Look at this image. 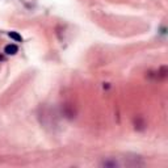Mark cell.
<instances>
[{"label":"cell","instance_id":"5b68a950","mask_svg":"<svg viewBox=\"0 0 168 168\" xmlns=\"http://www.w3.org/2000/svg\"><path fill=\"white\" fill-rule=\"evenodd\" d=\"M102 166H105V167H116L117 166V162H104L102 163Z\"/></svg>","mask_w":168,"mask_h":168},{"label":"cell","instance_id":"7a4b0ae2","mask_svg":"<svg viewBox=\"0 0 168 168\" xmlns=\"http://www.w3.org/2000/svg\"><path fill=\"white\" fill-rule=\"evenodd\" d=\"M134 125H135V130H138V131H143L146 129V122H145V119H143L142 117L135 118Z\"/></svg>","mask_w":168,"mask_h":168},{"label":"cell","instance_id":"3957f363","mask_svg":"<svg viewBox=\"0 0 168 168\" xmlns=\"http://www.w3.org/2000/svg\"><path fill=\"white\" fill-rule=\"evenodd\" d=\"M8 37L12 38L15 42H22V37L17 33V32H9V33H8Z\"/></svg>","mask_w":168,"mask_h":168},{"label":"cell","instance_id":"6da1fadb","mask_svg":"<svg viewBox=\"0 0 168 168\" xmlns=\"http://www.w3.org/2000/svg\"><path fill=\"white\" fill-rule=\"evenodd\" d=\"M4 53L7 55H15L18 53V46L15 45V43H9V45H7L4 47Z\"/></svg>","mask_w":168,"mask_h":168},{"label":"cell","instance_id":"8992f818","mask_svg":"<svg viewBox=\"0 0 168 168\" xmlns=\"http://www.w3.org/2000/svg\"><path fill=\"white\" fill-rule=\"evenodd\" d=\"M2 61H4V57H3L2 54H0V62H2Z\"/></svg>","mask_w":168,"mask_h":168},{"label":"cell","instance_id":"277c9868","mask_svg":"<svg viewBox=\"0 0 168 168\" xmlns=\"http://www.w3.org/2000/svg\"><path fill=\"white\" fill-rule=\"evenodd\" d=\"M166 71H167V67L166 66H163V67H160V71H158V78H166Z\"/></svg>","mask_w":168,"mask_h":168}]
</instances>
